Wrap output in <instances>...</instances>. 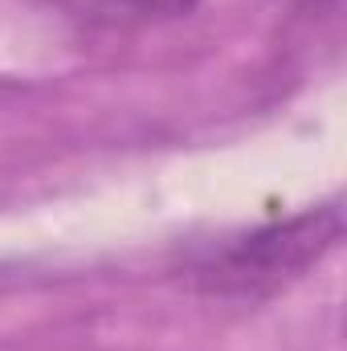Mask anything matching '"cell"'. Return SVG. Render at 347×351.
I'll list each match as a JSON object with an SVG mask.
<instances>
[{
  "instance_id": "cell-1",
  "label": "cell",
  "mask_w": 347,
  "mask_h": 351,
  "mask_svg": "<svg viewBox=\"0 0 347 351\" xmlns=\"http://www.w3.org/2000/svg\"><path fill=\"white\" fill-rule=\"evenodd\" d=\"M344 237V208L319 204L286 221L258 225L250 233L213 241L196 254L192 278L221 298H270L319 265Z\"/></svg>"
},
{
  "instance_id": "cell-2",
  "label": "cell",
  "mask_w": 347,
  "mask_h": 351,
  "mask_svg": "<svg viewBox=\"0 0 347 351\" xmlns=\"http://www.w3.org/2000/svg\"><path fill=\"white\" fill-rule=\"evenodd\" d=\"M196 0H102L98 8L106 21H156V16H180Z\"/></svg>"
}]
</instances>
